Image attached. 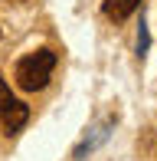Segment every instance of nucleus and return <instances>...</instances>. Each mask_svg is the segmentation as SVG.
<instances>
[{"mask_svg":"<svg viewBox=\"0 0 157 161\" xmlns=\"http://www.w3.org/2000/svg\"><path fill=\"white\" fill-rule=\"evenodd\" d=\"M108 128H111V122H102L98 128H92V135H85V142H82V145H78V148L72 151V158H85L92 148H98V145H102L105 138H108Z\"/></svg>","mask_w":157,"mask_h":161,"instance_id":"7ed1b4c3","label":"nucleus"},{"mask_svg":"<svg viewBox=\"0 0 157 161\" xmlns=\"http://www.w3.org/2000/svg\"><path fill=\"white\" fill-rule=\"evenodd\" d=\"M138 7H141V0H105V3H102V13L111 17V20H128Z\"/></svg>","mask_w":157,"mask_h":161,"instance_id":"f03ea898","label":"nucleus"},{"mask_svg":"<svg viewBox=\"0 0 157 161\" xmlns=\"http://www.w3.org/2000/svg\"><path fill=\"white\" fill-rule=\"evenodd\" d=\"M17 105V99H13V92H10V86L3 82V79H0V122L7 119V115H10V108Z\"/></svg>","mask_w":157,"mask_h":161,"instance_id":"39448f33","label":"nucleus"},{"mask_svg":"<svg viewBox=\"0 0 157 161\" xmlns=\"http://www.w3.org/2000/svg\"><path fill=\"white\" fill-rule=\"evenodd\" d=\"M147 49H151V33H147V23H144V17H141V30H138V56H144Z\"/></svg>","mask_w":157,"mask_h":161,"instance_id":"423d86ee","label":"nucleus"},{"mask_svg":"<svg viewBox=\"0 0 157 161\" xmlns=\"http://www.w3.org/2000/svg\"><path fill=\"white\" fill-rule=\"evenodd\" d=\"M26 119H30V108H26L23 102H17V105L10 108V115L3 119V131H7V135H17V131L26 125Z\"/></svg>","mask_w":157,"mask_h":161,"instance_id":"20e7f679","label":"nucleus"},{"mask_svg":"<svg viewBox=\"0 0 157 161\" xmlns=\"http://www.w3.org/2000/svg\"><path fill=\"white\" fill-rule=\"evenodd\" d=\"M53 69H56V53L53 49H36V53H26L13 66V79L23 92H39L49 86Z\"/></svg>","mask_w":157,"mask_h":161,"instance_id":"f257e3e1","label":"nucleus"}]
</instances>
